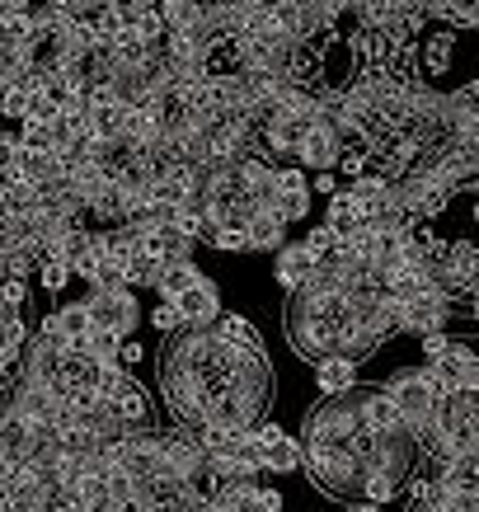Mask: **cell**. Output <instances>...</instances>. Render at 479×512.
Listing matches in <instances>:
<instances>
[{"label":"cell","instance_id":"1","mask_svg":"<svg viewBox=\"0 0 479 512\" xmlns=\"http://www.w3.org/2000/svg\"><path fill=\"white\" fill-rule=\"evenodd\" d=\"M386 395L395 400V409L404 414V423L414 428V423L433 419L437 404H442V386H437V376L428 367H409V372H395L386 381Z\"/></svg>","mask_w":479,"mask_h":512},{"label":"cell","instance_id":"2","mask_svg":"<svg viewBox=\"0 0 479 512\" xmlns=\"http://www.w3.org/2000/svg\"><path fill=\"white\" fill-rule=\"evenodd\" d=\"M85 306H90L94 329L118 334V339H127V334L137 329V320H141L137 296H132V292H90V296H85Z\"/></svg>","mask_w":479,"mask_h":512},{"label":"cell","instance_id":"3","mask_svg":"<svg viewBox=\"0 0 479 512\" xmlns=\"http://www.w3.org/2000/svg\"><path fill=\"white\" fill-rule=\"evenodd\" d=\"M451 320V296L447 292H423L414 301H404V329L428 339V334H442Z\"/></svg>","mask_w":479,"mask_h":512},{"label":"cell","instance_id":"4","mask_svg":"<svg viewBox=\"0 0 479 512\" xmlns=\"http://www.w3.org/2000/svg\"><path fill=\"white\" fill-rule=\"evenodd\" d=\"M94 334V320H90V306L85 301H71L62 311H52L43 320V339H57L66 348H80V343Z\"/></svg>","mask_w":479,"mask_h":512},{"label":"cell","instance_id":"5","mask_svg":"<svg viewBox=\"0 0 479 512\" xmlns=\"http://www.w3.org/2000/svg\"><path fill=\"white\" fill-rule=\"evenodd\" d=\"M315 254L306 249V240L301 245H282L278 259H273V278H278V287H287L292 296H301L310 287V278H315Z\"/></svg>","mask_w":479,"mask_h":512},{"label":"cell","instance_id":"6","mask_svg":"<svg viewBox=\"0 0 479 512\" xmlns=\"http://www.w3.org/2000/svg\"><path fill=\"white\" fill-rule=\"evenodd\" d=\"M357 404H362V423H367L371 433H409V423H404V414L386 395V386L381 390H357Z\"/></svg>","mask_w":479,"mask_h":512},{"label":"cell","instance_id":"7","mask_svg":"<svg viewBox=\"0 0 479 512\" xmlns=\"http://www.w3.org/2000/svg\"><path fill=\"white\" fill-rule=\"evenodd\" d=\"M179 315H184V329H207V325H221V296H217V282L202 278L184 301H174Z\"/></svg>","mask_w":479,"mask_h":512},{"label":"cell","instance_id":"8","mask_svg":"<svg viewBox=\"0 0 479 512\" xmlns=\"http://www.w3.org/2000/svg\"><path fill=\"white\" fill-rule=\"evenodd\" d=\"M245 245L273 249V254L287 245V217H282V207H254V217L245 226Z\"/></svg>","mask_w":479,"mask_h":512},{"label":"cell","instance_id":"9","mask_svg":"<svg viewBox=\"0 0 479 512\" xmlns=\"http://www.w3.org/2000/svg\"><path fill=\"white\" fill-rule=\"evenodd\" d=\"M315 381H320V390H325V400H334V395H353L357 390V362L353 357H325V362H315Z\"/></svg>","mask_w":479,"mask_h":512},{"label":"cell","instance_id":"10","mask_svg":"<svg viewBox=\"0 0 479 512\" xmlns=\"http://www.w3.org/2000/svg\"><path fill=\"white\" fill-rule=\"evenodd\" d=\"M278 193H282V217H287V226H292V221H301L310 212L306 170H278Z\"/></svg>","mask_w":479,"mask_h":512},{"label":"cell","instance_id":"11","mask_svg":"<svg viewBox=\"0 0 479 512\" xmlns=\"http://www.w3.org/2000/svg\"><path fill=\"white\" fill-rule=\"evenodd\" d=\"M113 404H118V414L127 419V428H132V433H137V428H146V419H151V404H146V390H141L137 381H132V376H127L123 386L113 390Z\"/></svg>","mask_w":479,"mask_h":512},{"label":"cell","instance_id":"12","mask_svg":"<svg viewBox=\"0 0 479 512\" xmlns=\"http://www.w3.org/2000/svg\"><path fill=\"white\" fill-rule=\"evenodd\" d=\"M198 282H202L198 264H170L160 273V282H155V292H160V301H184Z\"/></svg>","mask_w":479,"mask_h":512},{"label":"cell","instance_id":"13","mask_svg":"<svg viewBox=\"0 0 479 512\" xmlns=\"http://www.w3.org/2000/svg\"><path fill=\"white\" fill-rule=\"evenodd\" d=\"M85 278H90V292H132L123 259H99V264L85 268Z\"/></svg>","mask_w":479,"mask_h":512},{"label":"cell","instance_id":"14","mask_svg":"<svg viewBox=\"0 0 479 512\" xmlns=\"http://www.w3.org/2000/svg\"><path fill=\"white\" fill-rule=\"evenodd\" d=\"M123 343H127V339H118V334H104V329H94L90 339L80 343V353L90 357L94 367H118V362H123Z\"/></svg>","mask_w":479,"mask_h":512},{"label":"cell","instance_id":"15","mask_svg":"<svg viewBox=\"0 0 479 512\" xmlns=\"http://www.w3.org/2000/svg\"><path fill=\"white\" fill-rule=\"evenodd\" d=\"M362 221H367V212H362V207H357V202H353V193H348V188H343L339 198H329V217H325V226H329V231L348 235V231H357Z\"/></svg>","mask_w":479,"mask_h":512},{"label":"cell","instance_id":"16","mask_svg":"<svg viewBox=\"0 0 479 512\" xmlns=\"http://www.w3.org/2000/svg\"><path fill=\"white\" fill-rule=\"evenodd\" d=\"M19 141H24V151H33V156H52V151H57V141H52V123H24Z\"/></svg>","mask_w":479,"mask_h":512},{"label":"cell","instance_id":"17","mask_svg":"<svg viewBox=\"0 0 479 512\" xmlns=\"http://www.w3.org/2000/svg\"><path fill=\"white\" fill-rule=\"evenodd\" d=\"M306 249L315 254V264H325V259H334V254H339V231H329V226H315V231L306 235Z\"/></svg>","mask_w":479,"mask_h":512},{"label":"cell","instance_id":"18","mask_svg":"<svg viewBox=\"0 0 479 512\" xmlns=\"http://www.w3.org/2000/svg\"><path fill=\"white\" fill-rule=\"evenodd\" d=\"M38 278H43L47 292H62L66 282L76 278V268L66 264V259H43V268H38Z\"/></svg>","mask_w":479,"mask_h":512},{"label":"cell","instance_id":"19","mask_svg":"<svg viewBox=\"0 0 479 512\" xmlns=\"http://www.w3.org/2000/svg\"><path fill=\"white\" fill-rule=\"evenodd\" d=\"M24 156V141L15 137V132H0V174L15 170V160Z\"/></svg>","mask_w":479,"mask_h":512},{"label":"cell","instance_id":"20","mask_svg":"<svg viewBox=\"0 0 479 512\" xmlns=\"http://www.w3.org/2000/svg\"><path fill=\"white\" fill-rule=\"evenodd\" d=\"M155 329H160V334L184 329V315H179V306H174V301H160V306H155Z\"/></svg>","mask_w":479,"mask_h":512},{"label":"cell","instance_id":"21","mask_svg":"<svg viewBox=\"0 0 479 512\" xmlns=\"http://www.w3.org/2000/svg\"><path fill=\"white\" fill-rule=\"evenodd\" d=\"M207 245L226 249V254H240V249H249V245H245V231H221V235H212Z\"/></svg>","mask_w":479,"mask_h":512},{"label":"cell","instance_id":"22","mask_svg":"<svg viewBox=\"0 0 479 512\" xmlns=\"http://www.w3.org/2000/svg\"><path fill=\"white\" fill-rule=\"evenodd\" d=\"M315 193H325V198H339L343 188L334 184V174H315Z\"/></svg>","mask_w":479,"mask_h":512},{"label":"cell","instance_id":"23","mask_svg":"<svg viewBox=\"0 0 479 512\" xmlns=\"http://www.w3.org/2000/svg\"><path fill=\"white\" fill-rule=\"evenodd\" d=\"M132 362H141V348L137 343H123V367H132Z\"/></svg>","mask_w":479,"mask_h":512},{"label":"cell","instance_id":"24","mask_svg":"<svg viewBox=\"0 0 479 512\" xmlns=\"http://www.w3.org/2000/svg\"><path fill=\"white\" fill-rule=\"evenodd\" d=\"M348 512H381L376 503H348Z\"/></svg>","mask_w":479,"mask_h":512},{"label":"cell","instance_id":"25","mask_svg":"<svg viewBox=\"0 0 479 512\" xmlns=\"http://www.w3.org/2000/svg\"><path fill=\"white\" fill-rule=\"evenodd\" d=\"M5 15H10V5H0V19H5Z\"/></svg>","mask_w":479,"mask_h":512},{"label":"cell","instance_id":"26","mask_svg":"<svg viewBox=\"0 0 479 512\" xmlns=\"http://www.w3.org/2000/svg\"><path fill=\"white\" fill-rule=\"evenodd\" d=\"M0 188H5V174H0Z\"/></svg>","mask_w":479,"mask_h":512}]
</instances>
